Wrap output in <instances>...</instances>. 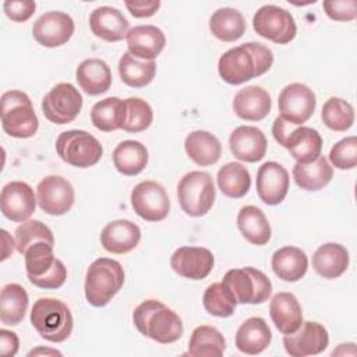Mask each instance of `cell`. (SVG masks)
Listing matches in <instances>:
<instances>
[{"mask_svg": "<svg viewBox=\"0 0 357 357\" xmlns=\"http://www.w3.org/2000/svg\"><path fill=\"white\" fill-rule=\"evenodd\" d=\"M36 197L39 208L52 216L67 213L75 199L71 183L61 176H46L36 187Z\"/></svg>", "mask_w": 357, "mask_h": 357, "instance_id": "9a60e30c", "label": "cell"}, {"mask_svg": "<svg viewBox=\"0 0 357 357\" xmlns=\"http://www.w3.org/2000/svg\"><path fill=\"white\" fill-rule=\"evenodd\" d=\"M212 35L222 42H234L245 32V20L240 11L231 7L216 10L209 18Z\"/></svg>", "mask_w": 357, "mask_h": 357, "instance_id": "d590c367", "label": "cell"}, {"mask_svg": "<svg viewBox=\"0 0 357 357\" xmlns=\"http://www.w3.org/2000/svg\"><path fill=\"white\" fill-rule=\"evenodd\" d=\"M276 142L286 148L297 163L314 162L322 151V137L311 127L294 126L278 116L272 126Z\"/></svg>", "mask_w": 357, "mask_h": 357, "instance_id": "8992f818", "label": "cell"}, {"mask_svg": "<svg viewBox=\"0 0 357 357\" xmlns=\"http://www.w3.org/2000/svg\"><path fill=\"white\" fill-rule=\"evenodd\" d=\"M226 349L223 335L213 326H197L190 337L187 354L192 357H219Z\"/></svg>", "mask_w": 357, "mask_h": 357, "instance_id": "74e56055", "label": "cell"}, {"mask_svg": "<svg viewBox=\"0 0 357 357\" xmlns=\"http://www.w3.org/2000/svg\"><path fill=\"white\" fill-rule=\"evenodd\" d=\"M329 343V335L324 325L314 321L301 322L297 331L284 335L283 346L291 357H305L322 353Z\"/></svg>", "mask_w": 357, "mask_h": 357, "instance_id": "2e32d148", "label": "cell"}, {"mask_svg": "<svg viewBox=\"0 0 357 357\" xmlns=\"http://www.w3.org/2000/svg\"><path fill=\"white\" fill-rule=\"evenodd\" d=\"M26 290L18 283H8L0 293V321L4 325H18L28 310Z\"/></svg>", "mask_w": 357, "mask_h": 357, "instance_id": "e575fe53", "label": "cell"}, {"mask_svg": "<svg viewBox=\"0 0 357 357\" xmlns=\"http://www.w3.org/2000/svg\"><path fill=\"white\" fill-rule=\"evenodd\" d=\"M82 109V95L70 82L54 85L42 99L43 116L54 124H68Z\"/></svg>", "mask_w": 357, "mask_h": 357, "instance_id": "7c38bea8", "label": "cell"}, {"mask_svg": "<svg viewBox=\"0 0 357 357\" xmlns=\"http://www.w3.org/2000/svg\"><path fill=\"white\" fill-rule=\"evenodd\" d=\"M126 100V119L121 130L127 132H141L146 130L153 120L151 105L141 98H127Z\"/></svg>", "mask_w": 357, "mask_h": 357, "instance_id": "7bdbcfd3", "label": "cell"}, {"mask_svg": "<svg viewBox=\"0 0 357 357\" xmlns=\"http://www.w3.org/2000/svg\"><path fill=\"white\" fill-rule=\"evenodd\" d=\"M271 265L279 279L284 282H297L307 273L308 258L301 248L286 245L273 252Z\"/></svg>", "mask_w": 357, "mask_h": 357, "instance_id": "f546056e", "label": "cell"}, {"mask_svg": "<svg viewBox=\"0 0 357 357\" xmlns=\"http://www.w3.org/2000/svg\"><path fill=\"white\" fill-rule=\"evenodd\" d=\"M0 208L4 218L11 222H25L36 208L32 187L25 181H10L1 190Z\"/></svg>", "mask_w": 357, "mask_h": 357, "instance_id": "ac0fdd59", "label": "cell"}, {"mask_svg": "<svg viewBox=\"0 0 357 357\" xmlns=\"http://www.w3.org/2000/svg\"><path fill=\"white\" fill-rule=\"evenodd\" d=\"M35 1L32 0H6L3 10L14 22H25L35 13Z\"/></svg>", "mask_w": 357, "mask_h": 357, "instance_id": "7dc6e473", "label": "cell"}, {"mask_svg": "<svg viewBox=\"0 0 357 357\" xmlns=\"http://www.w3.org/2000/svg\"><path fill=\"white\" fill-rule=\"evenodd\" d=\"M349 266V251L337 243H325L312 255V268L324 279L342 276Z\"/></svg>", "mask_w": 357, "mask_h": 357, "instance_id": "f1b7e54d", "label": "cell"}, {"mask_svg": "<svg viewBox=\"0 0 357 357\" xmlns=\"http://www.w3.org/2000/svg\"><path fill=\"white\" fill-rule=\"evenodd\" d=\"M273 64V53L258 42H247L225 52L218 61V71L223 81L240 85L265 74Z\"/></svg>", "mask_w": 357, "mask_h": 357, "instance_id": "6da1fadb", "label": "cell"}, {"mask_svg": "<svg viewBox=\"0 0 357 357\" xmlns=\"http://www.w3.org/2000/svg\"><path fill=\"white\" fill-rule=\"evenodd\" d=\"M130 14L135 18H148L152 17L160 7L159 0H149V1H126L124 3Z\"/></svg>", "mask_w": 357, "mask_h": 357, "instance_id": "c3c4849f", "label": "cell"}, {"mask_svg": "<svg viewBox=\"0 0 357 357\" xmlns=\"http://www.w3.org/2000/svg\"><path fill=\"white\" fill-rule=\"evenodd\" d=\"M315 106V93L305 84L291 82L279 93L278 107L280 117L294 126L305 123L312 116Z\"/></svg>", "mask_w": 357, "mask_h": 357, "instance_id": "5bb4252c", "label": "cell"}, {"mask_svg": "<svg viewBox=\"0 0 357 357\" xmlns=\"http://www.w3.org/2000/svg\"><path fill=\"white\" fill-rule=\"evenodd\" d=\"M222 282L231 290L240 304H261L272 294L269 278L252 266L230 269Z\"/></svg>", "mask_w": 357, "mask_h": 357, "instance_id": "30bf717a", "label": "cell"}, {"mask_svg": "<svg viewBox=\"0 0 357 357\" xmlns=\"http://www.w3.org/2000/svg\"><path fill=\"white\" fill-rule=\"evenodd\" d=\"M272 107L271 95L261 86L250 85L240 89L233 99L234 113L247 121H259L265 119Z\"/></svg>", "mask_w": 357, "mask_h": 357, "instance_id": "d4e9b609", "label": "cell"}, {"mask_svg": "<svg viewBox=\"0 0 357 357\" xmlns=\"http://www.w3.org/2000/svg\"><path fill=\"white\" fill-rule=\"evenodd\" d=\"M229 146L236 159L254 163L265 156L268 141L259 128L252 126H240L230 134Z\"/></svg>", "mask_w": 357, "mask_h": 357, "instance_id": "44dd1931", "label": "cell"}, {"mask_svg": "<svg viewBox=\"0 0 357 357\" xmlns=\"http://www.w3.org/2000/svg\"><path fill=\"white\" fill-rule=\"evenodd\" d=\"M139 240L141 229L127 219L107 223L100 233L102 247L112 254H127L138 245Z\"/></svg>", "mask_w": 357, "mask_h": 357, "instance_id": "cb8c5ba5", "label": "cell"}, {"mask_svg": "<svg viewBox=\"0 0 357 357\" xmlns=\"http://www.w3.org/2000/svg\"><path fill=\"white\" fill-rule=\"evenodd\" d=\"M321 117L328 128L333 131H346L354 123V109L347 100L332 96L324 103Z\"/></svg>", "mask_w": 357, "mask_h": 357, "instance_id": "b9f144b4", "label": "cell"}, {"mask_svg": "<svg viewBox=\"0 0 357 357\" xmlns=\"http://www.w3.org/2000/svg\"><path fill=\"white\" fill-rule=\"evenodd\" d=\"M15 248L20 254L36 241H46L54 245V237L52 230L40 220H25L15 229Z\"/></svg>", "mask_w": 357, "mask_h": 357, "instance_id": "ee69618b", "label": "cell"}, {"mask_svg": "<svg viewBox=\"0 0 357 357\" xmlns=\"http://www.w3.org/2000/svg\"><path fill=\"white\" fill-rule=\"evenodd\" d=\"M0 119L3 130L14 138H31L39 127V120L29 96L17 89L1 95Z\"/></svg>", "mask_w": 357, "mask_h": 357, "instance_id": "52a82bcc", "label": "cell"}, {"mask_svg": "<svg viewBox=\"0 0 357 357\" xmlns=\"http://www.w3.org/2000/svg\"><path fill=\"white\" fill-rule=\"evenodd\" d=\"M132 321L138 332L158 343L177 342L183 335L181 318L159 300H145L132 312Z\"/></svg>", "mask_w": 357, "mask_h": 357, "instance_id": "7a4b0ae2", "label": "cell"}, {"mask_svg": "<svg viewBox=\"0 0 357 357\" xmlns=\"http://www.w3.org/2000/svg\"><path fill=\"white\" fill-rule=\"evenodd\" d=\"M56 152L63 162L85 169L100 160L103 148L92 134L84 130H68L57 137Z\"/></svg>", "mask_w": 357, "mask_h": 357, "instance_id": "9c48e42d", "label": "cell"}, {"mask_svg": "<svg viewBox=\"0 0 357 357\" xmlns=\"http://www.w3.org/2000/svg\"><path fill=\"white\" fill-rule=\"evenodd\" d=\"M252 26L259 36L279 45L291 42L297 33L293 15L275 4H266L258 8L252 18Z\"/></svg>", "mask_w": 357, "mask_h": 357, "instance_id": "8fae6325", "label": "cell"}, {"mask_svg": "<svg viewBox=\"0 0 357 357\" xmlns=\"http://www.w3.org/2000/svg\"><path fill=\"white\" fill-rule=\"evenodd\" d=\"M75 78L81 89L91 96L105 93L112 85L110 67L106 61L95 57L85 59L78 64Z\"/></svg>", "mask_w": 357, "mask_h": 357, "instance_id": "83f0119b", "label": "cell"}, {"mask_svg": "<svg viewBox=\"0 0 357 357\" xmlns=\"http://www.w3.org/2000/svg\"><path fill=\"white\" fill-rule=\"evenodd\" d=\"M126 119V100L110 96L96 102L91 109L92 124L105 132L120 130Z\"/></svg>", "mask_w": 357, "mask_h": 357, "instance_id": "8d00e7d4", "label": "cell"}, {"mask_svg": "<svg viewBox=\"0 0 357 357\" xmlns=\"http://www.w3.org/2000/svg\"><path fill=\"white\" fill-rule=\"evenodd\" d=\"M331 163L340 170H349L357 165V138L346 137L336 142L329 152Z\"/></svg>", "mask_w": 357, "mask_h": 357, "instance_id": "f6af8a7d", "label": "cell"}, {"mask_svg": "<svg viewBox=\"0 0 357 357\" xmlns=\"http://www.w3.org/2000/svg\"><path fill=\"white\" fill-rule=\"evenodd\" d=\"M289 173L278 162H265L257 172V194L266 205L280 204L289 191Z\"/></svg>", "mask_w": 357, "mask_h": 357, "instance_id": "ffe728a7", "label": "cell"}, {"mask_svg": "<svg viewBox=\"0 0 357 357\" xmlns=\"http://www.w3.org/2000/svg\"><path fill=\"white\" fill-rule=\"evenodd\" d=\"M219 190L229 198L244 197L251 187V176L247 167L237 162H229L218 170Z\"/></svg>", "mask_w": 357, "mask_h": 357, "instance_id": "ab89813d", "label": "cell"}, {"mask_svg": "<svg viewBox=\"0 0 357 357\" xmlns=\"http://www.w3.org/2000/svg\"><path fill=\"white\" fill-rule=\"evenodd\" d=\"M29 282L40 289H59L66 283L67 268L54 257L53 245L36 241L22 254Z\"/></svg>", "mask_w": 357, "mask_h": 357, "instance_id": "3957f363", "label": "cell"}, {"mask_svg": "<svg viewBox=\"0 0 357 357\" xmlns=\"http://www.w3.org/2000/svg\"><path fill=\"white\" fill-rule=\"evenodd\" d=\"M89 26L95 36L106 42H119L130 31V22L123 13L110 6L95 8L89 15Z\"/></svg>", "mask_w": 357, "mask_h": 357, "instance_id": "7402d4cb", "label": "cell"}, {"mask_svg": "<svg viewBox=\"0 0 357 357\" xmlns=\"http://www.w3.org/2000/svg\"><path fill=\"white\" fill-rule=\"evenodd\" d=\"M124 283L121 264L112 258L95 259L85 275V298L93 307H105L120 291Z\"/></svg>", "mask_w": 357, "mask_h": 357, "instance_id": "277c9868", "label": "cell"}, {"mask_svg": "<svg viewBox=\"0 0 357 357\" xmlns=\"http://www.w3.org/2000/svg\"><path fill=\"white\" fill-rule=\"evenodd\" d=\"M119 74L126 85L131 88H142L153 79L156 74V63L153 60L137 59L126 52L119 61Z\"/></svg>", "mask_w": 357, "mask_h": 357, "instance_id": "f35d334b", "label": "cell"}, {"mask_svg": "<svg viewBox=\"0 0 357 357\" xmlns=\"http://www.w3.org/2000/svg\"><path fill=\"white\" fill-rule=\"evenodd\" d=\"M216 190L212 176L206 172L185 173L177 184V198L181 209L192 218L204 216L215 202Z\"/></svg>", "mask_w": 357, "mask_h": 357, "instance_id": "ba28073f", "label": "cell"}, {"mask_svg": "<svg viewBox=\"0 0 357 357\" xmlns=\"http://www.w3.org/2000/svg\"><path fill=\"white\" fill-rule=\"evenodd\" d=\"M38 354H50V356H61L60 351L57 350H52V349H42V347H38L35 350H31L28 353V356H38Z\"/></svg>", "mask_w": 357, "mask_h": 357, "instance_id": "816d5d0a", "label": "cell"}, {"mask_svg": "<svg viewBox=\"0 0 357 357\" xmlns=\"http://www.w3.org/2000/svg\"><path fill=\"white\" fill-rule=\"evenodd\" d=\"M113 165L124 176H137L148 165V149L139 141L126 139L114 148Z\"/></svg>", "mask_w": 357, "mask_h": 357, "instance_id": "836d02e7", "label": "cell"}, {"mask_svg": "<svg viewBox=\"0 0 357 357\" xmlns=\"http://www.w3.org/2000/svg\"><path fill=\"white\" fill-rule=\"evenodd\" d=\"M184 149L188 158L198 166L215 165L222 155L220 141L205 130L190 132L185 137Z\"/></svg>", "mask_w": 357, "mask_h": 357, "instance_id": "4dcf8cb0", "label": "cell"}, {"mask_svg": "<svg viewBox=\"0 0 357 357\" xmlns=\"http://www.w3.org/2000/svg\"><path fill=\"white\" fill-rule=\"evenodd\" d=\"M213 254L204 247H180L172 258V269L181 278L191 280L205 279L213 268Z\"/></svg>", "mask_w": 357, "mask_h": 357, "instance_id": "d6986e66", "label": "cell"}, {"mask_svg": "<svg viewBox=\"0 0 357 357\" xmlns=\"http://www.w3.org/2000/svg\"><path fill=\"white\" fill-rule=\"evenodd\" d=\"M333 176L328 159L319 155L311 163H296L293 167V178L296 184L305 191H318L329 184Z\"/></svg>", "mask_w": 357, "mask_h": 357, "instance_id": "d6a6232c", "label": "cell"}, {"mask_svg": "<svg viewBox=\"0 0 357 357\" xmlns=\"http://www.w3.org/2000/svg\"><path fill=\"white\" fill-rule=\"evenodd\" d=\"M31 324L45 340L61 343L70 337L74 319L70 308L61 300L42 297L33 303Z\"/></svg>", "mask_w": 357, "mask_h": 357, "instance_id": "5b68a950", "label": "cell"}, {"mask_svg": "<svg viewBox=\"0 0 357 357\" xmlns=\"http://www.w3.org/2000/svg\"><path fill=\"white\" fill-rule=\"evenodd\" d=\"M272 340V332L266 321L261 317L245 319L236 332V347L245 354L255 356L262 353Z\"/></svg>", "mask_w": 357, "mask_h": 357, "instance_id": "4316f807", "label": "cell"}, {"mask_svg": "<svg viewBox=\"0 0 357 357\" xmlns=\"http://www.w3.org/2000/svg\"><path fill=\"white\" fill-rule=\"evenodd\" d=\"M202 303L208 314L219 318L230 317L237 305L234 294L223 282L209 284L204 291Z\"/></svg>", "mask_w": 357, "mask_h": 357, "instance_id": "60d3db41", "label": "cell"}, {"mask_svg": "<svg viewBox=\"0 0 357 357\" xmlns=\"http://www.w3.org/2000/svg\"><path fill=\"white\" fill-rule=\"evenodd\" d=\"M128 53L141 60L156 59L166 45L163 31L155 25H138L128 31L127 36Z\"/></svg>", "mask_w": 357, "mask_h": 357, "instance_id": "603a6c76", "label": "cell"}, {"mask_svg": "<svg viewBox=\"0 0 357 357\" xmlns=\"http://www.w3.org/2000/svg\"><path fill=\"white\" fill-rule=\"evenodd\" d=\"M20 346V340L17 333L7 331V329H0V353L4 357H13L17 354Z\"/></svg>", "mask_w": 357, "mask_h": 357, "instance_id": "681fc988", "label": "cell"}, {"mask_svg": "<svg viewBox=\"0 0 357 357\" xmlns=\"http://www.w3.org/2000/svg\"><path fill=\"white\" fill-rule=\"evenodd\" d=\"M269 314L276 329L283 335L293 333L303 322L301 305L297 297L289 291H280L272 297Z\"/></svg>", "mask_w": 357, "mask_h": 357, "instance_id": "484cf974", "label": "cell"}, {"mask_svg": "<svg viewBox=\"0 0 357 357\" xmlns=\"http://www.w3.org/2000/svg\"><path fill=\"white\" fill-rule=\"evenodd\" d=\"M1 237H3V254H1V261L7 259L13 251H14V247H15V241L10 237V234L6 231V230H1Z\"/></svg>", "mask_w": 357, "mask_h": 357, "instance_id": "f907efd6", "label": "cell"}, {"mask_svg": "<svg viewBox=\"0 0 357 357\" xmlns=\"http://www.w3.org/2000/svg\"><path fill=\"white\" fill-rule=\"evenodd\" d=\"M74 29V21L67 13L47 11L33 22L32 35L45 47H59L70 40Z\"/></svg>", "mask_w": 357, "mask_h": 357, "instance_id": "e0dca14e", "label": "cell"}, {"mask_svg": "<svg viewBox=\"0 0 357 357\" xmlns=\"http://www.w3.org/2000/svg\"><path fill=\"white\" fill-rule=\"evenodd\" d=\"M131 206L134 212L146 222H160L170 211L166 188L155 180H144L131 191Z\"/></svg>", "mask_w": 357, "mask_h": 357, "instance_id": "4fadbf2b", "label": "cell"}, {"mask_svg": "<svg viewBox=\"0 0 357 357\" xmlns=\"http://www.w3.org/2000/svg\"><path fill=\"white\" fill-rule=\"evenodd\" d=\"M322 6L325 14L333 21H351L357 15L356 0H326Z\"/></svg>", "mask_w": 357, "mask_h": 357, "instance_id": "bcb514c9", "label": "cell"}, {"mask_svg": "<svg viewBox=\"0 0 357 357\" xmlns=\"http://www.w3.org/2000/svg\"><path fill=\"white\" fill-rule=\"evenodd\" d=\"M237 227L243 237L254 245H264L271 240V225L265 213L254 205H245L238 211Z\"/></svg>", "mask_w": 357, "mask_h": 357, "instance_id": "1f68e13d", "label": "cell"}]
</instances>
